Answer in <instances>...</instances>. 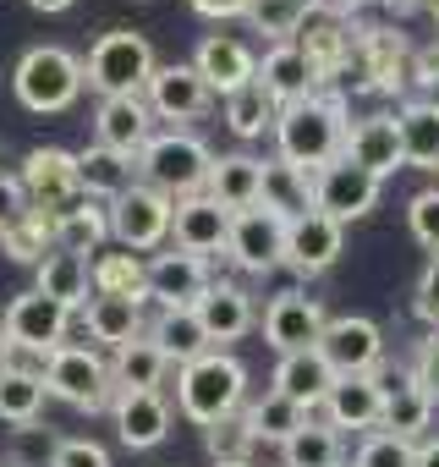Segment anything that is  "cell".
Segmentation results:
<instances>
[{"mask_svg": "<svg viewBox=\"0 0 439 467\" xmlns=\"http://www.w3.org/2000/svg\"><path fill=\"white\" fill-rule=\"evenodd\" d=\"M335 12H346V17H357V6H379V0H330Z\"/></svg>", "mask_w": 439, "mask_h": 467, "instance_id": "cell-59", "label": "cell"}, {"mask_svg": "<svg viewBox=\"0 0 439 467\" xmlns=\"http://www.w3.org/2000/svg\"><path fill=\"white\" fill-rule=\"evenodd\" d=\"M203 451L214 456V467H226V462H253L259 440H253L248 418H242V412H231V418H220V423H209V429H203Z\"/></svg>", "mask_w": 439, "mask_h": 467, "instance_id": "cell-45", "label": "cell"}, {"mask_svg": "<svg viewBox=\"0 0 439 467\" xmlns=\"http://www.w3.org/2000/svg\"><path fill=\"white\" fill-rule=\"evenodd\" d=\"M428 396H434V407H439V330H428L423 341H417V352H412V368H406Z\"/></svg>", "mask_w": 439, "mask_h": 467, "instance_id": "cell-50", "label": "cell"}, {"mask_svg": "<svg viewBox=\"0 0 439 467\" xmlns=\"http://www.w3.org/2000/svg\"><path fill=\"white\" fill-rule=\"evenodd\" d=\"M434 423V396L412 379V374H395V385H384V412H379V429L395 434V440H423Z\"/></svg>", "mask_w": 439, "mask_h": 467, "instance_id": "cell-30", "label": "cell"}, {"mask_svg": "<svg viewBox=\"0 0 439 467\" xmlns=\"http://www.w3.org/2000/svg\"><path fill=\"white\" fill-rule=\"evenodd\" d=\"M346 132H352L346 99L335 88H324V94H308L297 105H281V116H275V154L291 160L297 171L319 176L324 165H335L346 154Z\"/></svg>", "mask_w": 439, "mask_h": 467, "instance_id": "cell-1", "label": "cell"}, {"mask_svg": "<svg viewBox=\"0 0 439 467\" xmlns=\"http://www.w3.org/2000/svg\"><path fill=\"white\" fill-rule=\"evenodd\" d=\"M259 209H270V214H281V220L308 214V209H313V176L297 171L291 160L270 154V160H264V176H259Z\"/></svg>", "mask_w": 439, "mask_h": 467, "instance_id": "cell-31", "label": "cell"}, {"mask_svg": "<svg viewBox=\"0 0 439 467\" xmlns=\"http://www.w3.org/2000/svg\"><path fill=\"white\" fill-rule=\"evenodd\" d=\"M154 45L132 28H110L94 39L88 61H83V88H94L99 99H121V94H143L154 78Z\"/></svg>", "mask_w": 439, "mask_h": 467, "instance_id": "cell-5", "label": "cell"}, {"mask_svg": "<svg viewBox=\"0 0 439 467\" xmlns=\"http://www.w3.org/2000/svg\"><path fill=\"white\" fill-rule=\"evenodd\" d=\"M434 176H439V165H434ZM434 187H439V182H434Z\"/></svg>", "mask_w": 439, "mask_h": 467, "instance_id": "cell-62", "label": "cell"}, {"mask_svg": "<svg viewBox=\"0 0 439 467\" xmlns=\"http://www.w3.org/2000/svg\"><path fill=\"white\" fill-rule=\"evenodd\" d=\"M417 467H439V440H417Z\"/></svg>", "mask_w": 439, "mask_h": 467, "instance_id": "cell-56", "label": "cell"}, {"mask_svg": "<svg viewBox=\"0 0 439 467\" xmlns=\"http://www.w3.org/2000/svg\"><path fill=\"white\" fill-rule=\"evenodd\" d=\"M341 248H346V225H335L330 214L308 209V214L286 220V259L281 265L308 281V275H324L341 259Z\"/></svg>", "mask_w": 439, "mask_h": 467, "instance_id": "cell-15", "label": "cell"}, {"mask_svg": "<svg viewBox=\"0 0 439 467\" xmlns=\"http://www.w3.org/2000/svg\"><path fill=\"white\" fill-rule=\"evenodd\" d=\"M253 78H259V88H264L275 105H297V99H308V94H324V78L313 72V61H308L297 45H270Z\"/></svg>", "mask_w": 439, "mask_h": 467, "instance_id": "cell-25", "label": "cell"}, {"mask_svg": "<svg viewBox=\"0 0 439 467\" xmlns=\"http://www.w3.org/2000/svg\"><path fill=\"white\" fill-rule=\"evenodd\" d=\"M66 325H72V314L61 308V303H50L45 292H17L12 303H6V314H0V330H6V341L17 347V352H34V358H50L56 347H66Z\"/></svg>", "mask_w": 439, "mask_h": 467, "instance_id": "cell-9", "label": "cell"}, {"mask_svg": "<svg viewBox=\"0 0 439 467\" xmlns=\"http://www.w3.org/2000/svg\"><path fill=\"white\" fill-rule=\"evenodd\" d=\"M0 254H6L12 265H45V254H56V214L45 209H28L17 225L0 231Z\"/></svg>", "mask_w": 439, "mask_h": 467, "instance_id": "cell-41", "label": "cell"}, {"mask_svg": "<svg viewBox=\"0 0 439 467\" xmlns=\"http://www.w3.org/2000/svg\"><path fill=\"white\" fill-rule=\"evenodd\" d=\"M28 6H34V12H45V17H56V12H72L77 0H28Z\"/></svg>", "mask_w": 439, "mask_h": 467, "instance_id": "cell-57", "label": "cell"}, {"mask_svg": "<svg viewBox=\"0 0 439 467\" xmlns=\"http://www.w3.org/2000/svg\"><path fill=\"white\" fill-rule=\"evenodd\" d=\"M56 467H110V451L88 434H72L56 445Z\"/></svg>", "mask_w": 439, "mask_h": 467, "instance_id": "cell-51", "label": "cell"}, {"mask_svg": "<svg viewBox=\"0 0 439 467\" xmlns=\"http://www.w3.org/2000/svg\"><path fill=\"white\" fill-rule=\"evenodd\" d=\"M379 6H384L390 17H412V12H423V0H379Z\"/></svg>", "mask_w": 439, "mask_h": 467, "instance_id": "cell-55", "label": "cell"}, {"mask_svg": "<svg viewBox=\"0 0 439 467\" xmlns=\"http://www.w3.org/2000/svg\"><path fill=\"white\" fill-rule=\"evenodd\" d=\"M412 45L395 28H362L357 23V72L373 94H401L412 83Z\"/></svg>", "mask_w": 439, "mask_h": 467, "instance_id": "cell-19", "label": "cell"}, {"mask_svg": "<svg viewBox=\"0 0 439 467\" xmlns=\"http://www.w3.org/2000/svg\"><path fill=\"white\" fill-rule=\"evenodd\" d=\"M143 99H148L154 121L187 127V121L209 116V105H214V88H209V83L192 72V61H165V67H154V78H148Z\"/></svg>", "mask_w": 439, "mask_h": 467, "instance_id": "cell-11", "label": "cell"}, {"mask_svg": "<svg viewBox=\"0 0 439 467\" xmlns=\"http://www.w3.org/2000/svg\"><path fill=\"white\" fill-rule=\"evenodd\" d=\"M324 325H330V314H324V303L308 297V292H281V297H270V308H264V341H270L281 358L319 347Z\"/></svg>", "mask_w": 439, "mask_h": 467, "instance_id": "cell-16", "label": "cell"}, {"mask_svg": "<svg viewBox=\"0 0 439 467\" xmlns=\"http://www.w3.org/2000/svg\"><path fill=\"white\" fill-rule=\"evenodd\" d=\"M226 259L242 270V275H270L281 259H286V220L270 214V209H242L231 214V237H226Z\"/></svg>", "mask_w": 439, "mask_h": 467, "instance_id": "cell-10", "label": "cell"}, {"mask_svg": "<svg viewBox=\"0 0 439 467\" xmlns=\"http://www.w3.org/2000/svg\"><path fill=\"white\" fill-rule=\"evenodd\" d=\"M423 12H428V17H434V23H439V0H423Z\"/></svg>", "mask_w": 439, "mask_h": 467, "instance_id": "cell-60", "label": "cell"}, {"mask_svg": "<svg viewBox=\"0 0 439 467\" xmlns=\"http://www.w3.org/2000/svg\"><path fill=\"white\" fill-rule=\"evenodd\" d=\"M132 182H138V160H132V154H116V149H105V143L77 149V187H83V198L110 203V198H121Z\"/></svg>", "mask_w": 439, "mask_h": 467, "instance_id": "cell-29", "label": "cell"}, {"mask_svg": "<svg viewBox=\"0 0 439 467\" xmlns=\"http://www.w3.org/2000/svg\"><path fill=\"white\" fill-rule=\"evenodd\" d=\"M352 165H362L368 176H395L406 160H401V132H395V110H373V116H357L352 132H346V154Z\"/></svg>", "mask_w": 439, "mask_h": 467, "instance_id": "cell-22", "label": "cell"}, {"mask_svg": "<svg viewBox=\"0 0 439 467\" xmlns=\"http://www.w3.org/2000/svg\"><path fill=\"white\" fill-rule=\"evenodd\" d=\"M187 6L198 17H209V23H231V17H248L253 0H187Z\"/></svg>", "mask_w": 439, "mask_h": 467, "instance_id": "cell-53", "label": "cell"}, {"mask_svg": "<svg viewBox=\"0 0 439 467\" xmlns=\"http://www.w3.org/2000/svg\"><path fill=\"white\" fill-rule=\"evenodd\" d=\"M138 6H148V0H138Z\"/></svg>", "mask_w": 439, "mask_h": 467, "instance_id": "cell-63", "label": "cell"}, {"mask_svg": "<svg viewBox=\"0 0 439 467\" xmlns=\"http://www.w3.org/2000/svg\"><path fill=\"white\" fill-rule=\"evenodd\" d=\"M23 214H28V192H23V182L0 171V231H6V225H17Z\"/></svg>", "mask_w": 439, "mask_h": 467, "instance_id": "cell-52", "label": "cell"}, {"mask_svg": "<svg viewBox=\"0 0 439 467\" xmlns=\"http://www.w3.org/2000/svg\"><path fill=\"white\" fill-rule=\"evenodd\" d=\"M105 237H110V214H105V203H94V198H77L72 209H61L56 214V248L61 254H99L105 248Z\"/></svg>", "mask_w": 439, "mask_h": 467, "instance_id": "cell-38", "label": "cell"}, {"mask_svg": "<svg viewBox=\"0 0 439 467\" xmlns=\"http://www.w3.org/2000/svg\"><path fill=\"white\" fill-rule=\"evenodd\" d=\"M176 363L148 341V330L138 336V341H127V347H116V363H110V379H116V390H159L165 385V374H170Z\"/></svg>", "mask_w": 439, "mask_h": 467, "instance_id": "cell-37", "label": "cell"}, {"mask_svg": "<svg viewBox=\"0 0 439 467\" xmlns=\"http://www.w3.org/2000/svg\"><path fill=\"white\" fill-rule=\"evenodd\" d=\"M319 358L335 368V379H346V374H379V363H384V330L373 319H362V314H341V319L324 325Z\"/></svg>", "mask_w": 439, "mask_h": 467, "instance_id": "cell-12", "label": "cell"}, {"mask_svg": "<svg viewBox=\"0 0 439 467\" xmlns=\"http://www.w3.org/2000/svg\"><path fill=\"white\" fill-rule=\"evenodd\" d=\"M209 165H214L209 143H203L198 132H187V127H170V132H154V138L143 143V154H138V182L154 187V192H165V198L176 203V198L203 192Z\"/></svg>", "mask_w": 439, "mask_h": 467, "instance_id": "cell-3", "label": "cell"}, {"mask_svg": "<svg viewBox=\"0 0 439 467\" xmlns=\"http://www.w3.org/2000/svg\"><path fill=\"white\" fill-rule=\"evenodd\" d=\"M226 237H231V209H220L209 192L176 198V209H170V248L209 259V254H226Z\"/></svg>", "mask_w": 439, "mask_h": 467, "instance_id": "cell-17", "label": "cell"}, {"mask_svg": "<svg viewBox=\"0 0 439 467\" xmlns=\"http://www.w3.org/2000/svg\"><path fill=\"white\" fill-rule=\"evenodd\" d=\"M45 390L61 396L66 407L77 412H105L116 401V379H110V363L94 352V347H56L45 358Z\"/></svg>", "mask_w": 439, "mask_h": 467, "instance_id": "cell-6", "label": "cell"}, {"mask_svg": "<svg viewBox=\"0 0 439 467\" xmlns=\"http://www.w3.org/2000/svg\"><path fill=\"white\" fill-rule=\"evenodd\" d=\"M192 72H198L220 99H226V94H237L242 83H253L259 56H253L237 34H203L198 50H192Z\"/></svg>", "mask_w": 439, "mask_h": 467, "instance_id": "cell-21", "label": "cell"}, {"mask_svg": "<svg viewBox=\"0 0 439 467\" xmlns=\"http://www.w3.org/2000/svg\"><path fill=\"white\" fill-rule=\"evenodd\" d=\"M154 138V110L143 94H121V99H99L94 110V143L116 149V154H143V143Z\"/></svg>", "mask_w": 439, "mask_h": 467, "instance_id": "cell-24", "label": "cell"}, {"mask_svg": "<svg viewBox=\"0 0 439 467\" xmlns=\"http://www.w3.org/2000/svg\"><path fill=\"white\" fill-rule=\"evenodd\" d=\"M259 176H264V160H259V154H242V149H237V154H214L203 192H209L220 209L242 214V209L259 203Z\"/></svg>", "mask_w": 439, "mask_h": 467, "instance_id": "cell-28", "label": "cell"}, {"mask_svg": "<svg viewBox=\"0 0 439 467\" xmlns=\"http://www.w3.org/2000/svg\"><path fill=\"white\" fill-rule=\"evenodd\" d=\"M335 429H379V412H384V379L379 374H346L330 385L324 407H319Z\"/></svg>", "mask_w": 439, "mask_h": 467, "instance_id": "cell-26", "label": "cell"}, {"mask_svg": "<svg viewBox=\"0 0 439 467\" xmlns=\"http://www.w3.org/2000/svg\"><path fill=\"white\" fill-rule=\"evenodd\" d=\"M406 225H412V237H417L428 254H439V187L412 192V203H406Z\"/></svg>", "mask_w": 439, "mask_h": 467, "instance_id": "cell-48", "label": "cell"}, {"mask_svg": "<svg viewBox=\"0 0 439 467\" xmlns=\"http://www.w3.org/2000/svg\"><path fill=\"white\" fill-rule=\"evenodd\" d=\"M352 467H417V445H412V440H395V434H384V429H373V434H362Z\"/></svg>", "mask_w": 439, "mask_h": 467, "instance_id": "cell-47", "label": "cell"}, {"mask_svg": "<svg viewBox=\"0 0 439 467\" xmlns=\"http://www.w3.org/2000/svg\"><path fill=\"white\" fill-rule=\"evenodd\" d=\"M242 401H248V368L231 352L214 347V352H203V358L176 368V412L192 418L198 429L242 412Z\"/></svg>", "mask_w": 439, "mask_h": 467, "instance_id": "cell-2", "label": "cell"}, {"mask_svg": "<svg viewBox=\"0 0 439 467\" xmlns=\"http://www.w3.org/2000/svg\"><path fill=\"white\" fill-rule=\"evenodd\" d=\"M192 314H198V325H203L209 347H220V352H226L231 341H242V336L259 325L253 292H248V286H237V281H209V292L192 303Z\"/></svg>", "mask_w": 439, "mask_h": 467, "instance_id": "cell-18", "label": "cell"}, {"mask_svg": "<svg viewBox=\"0 0 439 467\" xmlns=\"http://www.w3.org/2000/svg\"><path fill=\"white\" fill-rule=\"evenodd\" d=\"M330 385H335V368L319 358V347H308V352H286V358L275 363V379H270V390L286 396V401H297L302 412H319L324 396H330Z\"/></svg>", "mask_w": 439, "mask_h": 467, "instance_id": "cell-27", "label": "cell"}, {"mask_svg": "<svg viewBox=\"0 0 439 467\" xmlns=\"http://www.w3.org/2000/svg\"><path fill=\"white\" fill-rule=\"evenodd\" d=\"M308 61H313V72L324 78V88H335L341 83V72L352 67V56H357V17H346V12H335L330 0L319 12H308L302 17V28H297V39H291Z\"/></svg>", "mask_w": 439, "mask_h": 467, "instance_id": "cell-8", "label": "cell"}, {"mask_svg": "<svg viewBox=\"0 0 439 467\" xmlns=\"http://www.w3.org/2000/svg\"><path fill=\"white\" fill-rule=\"evenodd\" d=\"M23 192H28V209H45V214H61V209H72L77 198H83V187H77V154L72 149H28V160H23Z\"/></svg>", "mask_w": 439, "mask_h": 467, "instance_id": "cell-13", "label": "cell"}, {"mask_svg": "<svg viewBox=\"0 0 439 467\" xmlns=\"http://www.w3.org/2000/svg\"><path fill=\"white\" fill-rule=\"evenodd\" d=\"M209 281H214L209 259L181 254V248H170V243L148 259V297H154L159 308H192V303L209 292Z\"/></svg>", "mask_w": 439, "mask_h": 467, "instance_id": "cell-20", "label": "cell"}, {"mask_svg": "<svg viewBox=\"0 0 439 467\" xmlns=\"http://www.w3.org/2000/svg\"><path fill=\"white\" fill-rule=\"evenodd\" d=\"M412 314H417L428 330H439V254H428V265H423V275H417V286H412Z\"/></svg>", "mask_w": 439, "mask_h": 467, "instance_id": "cell-49", "label": "cell"}, {"mask_svg": "<svg viewBox=\"0 0 439 467\" xmlns=\"http://www.w3.org/2000/svg\"><path fill=\"white\" fill-rule=\"evenodd\" d=\"M34 292H45L50 303H61L66 314H83L88 297H94V281H88V259L83 254H45V265L34 270Z\"/></svg>", "mask_w": 439, "mask_h": 467, "instance_id": "cell-32", "label": "cell"}, {"mask_svg": "<svg viewBox=\"0 0 439 467\" xmlns=\"http://www.w3.org/2000/svg\"><path fill=\"white\" fill-rule=\"evenodd\" d=\"M242 418H248V429H253V440L264 445H286L302 423H308V412L297 407V401H286V396H275V390H264L253 407H242Z\"/></svg>", "mask_w": 439, "mask_h": 467, "instance_id": "cell-44", "label": "cell"}, {"mask_svg": "<svg viewBox=\"0 0 439 467\" xmlns=\"http://www.w3.org/2000/svg\"><path fill=\"white\" fill-rule=\"evenodd\" d=\"M83 325H88V336H94L99 347H110V352L127 347V341H138V336L148 330L143 303H132V297H88Z\"/></svg>", "mask_w": 439, "mask_h": 467, "instance_id": "cell-34", "label": "cell"}, {"mask_svg": "<svg viewBox=\"0 0 439 467\" xmlns=\"http://www.w3.org/2000/svg\"><path fill=\"white\" fill-rule=\"evenodd\" d=\"M319 6H324V0H253L242 23H248L253 34H264L270 45H291L297 28H302V17L319 12Z\"/></svg>", "mask_w": 439, "mask_h": 467, "instance_id": "cell-43", "label": "cell"}, {"mask_svg": "<svg viewBox=\"0 0 439 467\" xmlns=\"http://www.w3.org/2000/svg\"><path fill=\"white\" fill-rule=\"evenodd\" d=\"M379 187H384V182H379V176H368L362 165L335 160V165H324V171L313 176V209H319V214H330L335 225H352V220L373 214Z\"/></svg>", "mask_w": 439, "mask_h": 467, "instance_id": "cell-14", "label": "cell"}, {"mask_svg": "<svg viewBox=\"0 0 439 467\" xmlns=\"http://www.w3.org/2000/svg\"><path fill=\"white\" fill-rule=\"evenodd\" d=\"M226 467H253V462H226Z\"/></svg>", "mask_w": 439, "mask_h": 467, "instance_id": "cell-61", "label": "cell"}, {"mask_svg": "<svg viewBox=\"0 0 439 467\" xmlns=\"http://www.w3.org/2000/svg\"><path fill=\"white\" fill-rule=\"evenodd\" d=\"M12 94L34 116H61L83 94V61L61 45H34V50H23V61L12 72Z\"/></svg>", "mask_w": 439, "mask_h": 467, "instance_id": "cell-4", "label": "cell"}, {"mask_svg": "<svg viewBox=\"0 0 439 467\" xmlns=\"http://www.w3.org/2000/svg\"><path fill=\"white\" fill-rule=\"evenodd\" d=\"M281 467H341V429L324 412H308V423L281 445Z\"/></svg>", "mask_w": 439, "mask_h": 467, "instance_id": "cell-39", "label": "cell"}, {"mask_svg": "<svg viewBox=\"0 0 439 467\" xmlns=\"http://www.w3.org/2000/svg\"><path fill=\"white\" fill-rule=\"evenodd\" d=\"M275 116H281V105L259 88V78H253V83H242L237 94H226V127H231L242 143H253V138L275 132Z\"/></svg>", "mask_w": 439, "mask_h": 467, "instance_id": "cell-42", "label": "cell"}, {"mask_svg": "<svg viewBox=\"0 0 439 467\" xmlns=\"http://www.w3.org/2000/svg\"><path fill=\"white\" fill-rule=\"evenodd\" d=\"M110 418H116V434H121L127 451H154L170 434V401H165V390H116Z\"/></svg>", "mask_w": 439, "mask_h": 467, "instance_id": "cell-23", "label": "cell"}, {"mask_svg": "<svg viewBox=\"0 0 439 467\" xmlns=\"http://www.w3.org/2000/svg\"><path fill=\"white\" fill-rule=\"evenodd\" d=\"M88 281H94V297H132V303H148V265H143L138 254H127V248L88 259Z\"/></svg>", "mask_w": 439, "mask_h": 467, "instance_id": "cell-36", "label": "cell"}, {"mask_svg": "<svg viewBox=\"0 0 439 467\" xmlns=\"http://www.w3.org/2000/svg\"><path fill=\"white\" fill-rule=\"evenodd\" d=\"M12 363H17V347H12V341H6V330H0V374H6V368H12Z\"/></svg>", "mask_w": 439, "mask_h": 467, "instance_id": "cell-58", "label": "cell"}, {"mask_svg": "<svg viewBox=\"0 0 439 467\" xmlns=\"http://www.w3.org/2000/svg\"><path fill=\"white\" fill-rule=\"evenodd\" d=\"M170 209H176V203H170L165 192L132 182L121 198L105 203V214H110V237H116L127 254H154V248L170 243Z\"/></svg>", "mask_w": 439, "mask_h": 467, "instance_id": "cell-7", "label": "cell"}, {"mask_svg": "<svg viewBox=\"0 0 439 467\" xmlns=\"http://www.w3.org/2000/svg\"><path fill=\"white\" fill-rule=\"evenodd\" d=\"M395 132H401V160L417 171L439 165V99H406L395 110Z\"/></svg>", "mask_w": 439, "mask_h": 467, "instance_id": "cell-33", "label": "cell"}, {"mask_svg": "<svg viewBox=\"0 0 439 467\" xmlns=\"http://www.w3.org/2000/svg\"><path fill=\"white\" fill-rule=\"evenodd\" d=\"M412 83H417V88H434V83H439V39L412 56Z\"/></svg>", "mask_w": 439, "mask_h": 467, "instance_id": "cell-54", "label": "cell"}, {"mask_svg": "<svg viewBox=\"0 0 439 467\" xmlns=\"http://www.w3.org/2000/svg\"><path fill=\"white\" fill-rule=\"evenodd\" d=\"M148 341H154L176 368H181V363H192V358H203V352H214L192 308H159V314L148 319Z\"/></svg>", "mask_w": 439, "mask_h": 467, "instance_id": "cell-35", "label": "cell"}, {"mask_svg": "<svg viewBox=\"0 0 439 467\" xmlns=\"http://www.w3.org/2000/svg\"><path fill=\"white\" fill-rule=\"evenodd\" d=\"M45 374L39 368H23V363H12L6 374H0V423H12V429H23V423H39V412H45Z\"/></svg>", "mask_w": 439, "mask_h": 467, "instance_id": "cell-40", "label": "cell"}, {"mask_svg": "<svg viewBox=\"0 0 439 467\" xmlns=\"http://www.w3.org/2000/svg\"><path fill=\"white\" fill-rule=\"evenodd\" d=\"M56 445H61V434H50L39 423H23L6 440V467H56Z\"/></svg>", "mask_w": 439, "mask_h": 467, "instance_id": "cell-46", "label": "cell"}]
</instances>
